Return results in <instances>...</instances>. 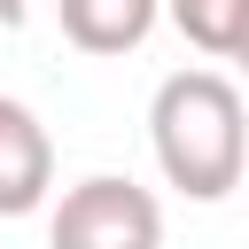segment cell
<instances>
[{"mask_svg":"<svg viewBox=\"0 0 249 249\" xmlns=\"http://www.w3.org/2000/svg\"><path fill=\"white\" fill-rule=\"evenodd\" d=\"M148 148H156V171L187 202L233 195L241 163H249V109H241L233 78L226 70H171L148 101Z\"/></svg>","mask_w":249,"mask_h":249,"instance_id":"cell-1","label":"cell"},{"mask_svg":"<svg viewBox=\"0 0 249 249\" xmlns=\"http://www.w3.org/2000/svg\"><path fill=\"white\" fill-rule=\"evenodd\" d=\"M23 23V0H0V31H16Z\"/></svg>","mask_w":249,"mask_h":249,"instance_id":"cell-6","label":"cell"},{"mask_svg":"<svg viewBox=\"0 0 249 249\" xmlns=\"http://www.w3.org/2000/svg\"><path fill=\"white\" fill-rule=\"evenodd\" d=\"M54 187V140L39 124V109L0 93V218H31Z\"/></svg>","mask_w":249,"mask_h":249,"instance_id":"cell-3","label":"cell"},{"mask_svg":"<svg viewBox=\"0 0 249 249\" xmlns=\"http://www.w3.org/2000/svg\"><path fill=\"white\" fill-rule=\"evenodd\" d=\"M54 16L78 54H132V47H148L163 8L156 0H54Z\"/></svg>","mask_w":249,"mask_h":249,"instance_id":"cell-4","label":"cell"},{"mask_svg":"<svg viewBox=\"0 0 249 249\" xmlns=\"http://www.w3.org/2000/svg\"><path fill=\"white\" fill-rule=\"evenodd\" d=\"M54 241L62 249H156L163 241V210L148 187L117 179V171H93L62 195L54 210Z\"/></svg>","mask_w":249,"mask_h":249,"instance_id":"cell-2","label":"cell"},{"mask_svg":"<svg viewBox=\"0 0 249 249\" xmlns=\"http://www.w3.org/2000/svg\"><path fill=\"white\" fill-rule=\"evenodd\" d=\"M171 16V31L187 47H202L210 62H233L249 54V0H156Z\"/></svg>","mask_w":249,"mask_h":249,"instance_id":"cell-5","label":"cell"}]
</instances>
